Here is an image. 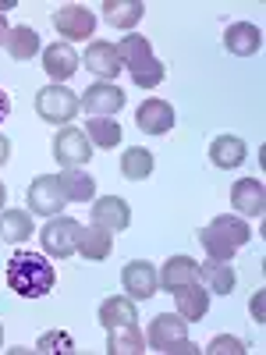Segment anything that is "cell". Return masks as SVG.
<instances>
[{
    "label": "cell",
    "instance_id": "cell-5",
    "mask_svg": "<svg viewBox=\"0 0 266 355\" xmlns=\"http://www.w3.org/2000/svg\"><path fill=\"white\" fill-rule=\"evenodd\" d=\"M78 96L71 93V89H64V85H57V82H50L46 89H39L36 93V114L43 117V121H50V125H64V121H71V117L78 114Z\"/></svg>",
    "mask_w": 266,
    "mask_h": 355
},
{
    "label": "cell",
    "instance_id": "cell-24",
    "mask_svg": "<svg viewBox=\"0 0 266 355\" xmlns=\"http://www.w3.org/2000/svg\"><path fill=\"white\" fill-rule=\"evenodd\" d=\"M139 309L132 299H103L100 306V323L103 331H121V327H135Z\"/></svg>",
    "mask_w": 266,
    "mask_h": 355
},
{
    "label": "cell",
    "instance_id": "cell-20",
    "mask_svg": "<svg viewBox=\"0 0 266 355\" xmlns=\"http://www.w3.org/2000/svg\"><path fill=\"white\" fill-rule=\"evenodd\" d=\"M234 281H238V274H234V266L227 259H206L199 266V284L210 295H231Z\"/></svg>",
    "mask_w": 266,
    "mask_h": 355
},
{
    "label": "cell",
    "instance_id": "cell-30",
    "mask_svg": "<svg viewBox=\"0 0 266 355\" xmlns=\"http://www.w3.org/2000/svg\"><path fill=\"white\" fill-rule=\"evenodd\" d=\"M121 174L128 182H142V178L153 174V153L142 150V146H132V150L121 153Z\"/></svg>",
    "mask_w": 266,
    "mask_h": 355
},
{
    "label": "cell",
    "instance_id": "cell-7",
    "mask_svg": "<svg viewBox=\"0 0 266 355\" xmlns=\"http://www.w3.org/2000/svg\"><path fill=\"white\" fill-rule=\"evenodd\" d=\"M28 214H39V217H57L61 214V206L68 202L61 185H57V174H39L33 185H28Z\"/></svg>",
    "mask_w": 266,
    "mask_h": 355
},
{
    "label": "cell",
    "instance_id": "cell-2",
    "mask_svg": "<svg viewBox=\"0 0 266 355\" xmlns=\"http://www.w3.org/2000/svg\"><path fill=\"white\" fill-rule=\"evenodd\" d=\"M249 239H252V227L242 217H227V214L213 217L199 231V242H202L206 256L210 259H227V263L234 259V252H238L242 245H249Z\"/></svg>",
    "mask_w": 266,
    "mask_h": 355
},
{
    "label": "cell",
    "instance_id": "cell-9",
    "mask_svg": "<svg viewBox=\"0 0 266 355\" xmlns=\"http://www.w3.org/2000/svg\"><path fill=\"white\" fill-rule=\"evenodd\" d=\"M53 157H57V164H61V167H85L89 157H93V146H89L85 132L64 125L61 132L53 135Z\"/></svg>",
    "mask_w": 266,
    "mask_h": 355
},
{
    "label": "cell",
    "instance_id": "cell-32",
    "mask_svg": "<svg viewBox=\"0 0 266 355\" xmlns=\"http://www.w3.org/2000/svg\"><path fill=\"white\" fill-rule=\"evenodd\" d=\"M206 352H210V355H245V341H242V338L220 334V338L210 341V348H206Z\"/></svg>",
    "mask_w": 266,
    "mask_h": 355
},
{
    "label": "cell",
    "instance_id": "cell-12",
    "mask_svg": "<svg viewBox=\"0 0 266 355\" xmlns=\"http://www.w3.org/2000/svg\"><path fill=\"white\" fill-rule=\"evenodd\" d=\"M231 206L238 210L242 217H263L266 214V189L259 178H238L231 189Z\"/></svg>",
    "mask_w": 266,
    "mask_h": 355
},
{
    "label": "cell",
    "instance_id": "cell-34",
    "mask_svg": "<svg viewBox=\"0 0 266 355\" xmlns=\"http://www.w3.org/2000/svg\"><path fill=\"white\" fill-rule=\"evenodd\" d=\"M8 157H11V142H8L4 135H0V167L8 164Z\"/></svg>",
    "mask_w": 266,
    "mask_h": 355
},
{
    "label": "cell",
    "instance_id": "cell-26",
    "mask_svg": "<svg viewBox=\"0 0 266 355\" xmlns=\"http://www.w3.org/2000/svg\"><path fill=\"white\" fill-rule=\"evenodd\" d=\"M28 234H36L33 227V214L28 210H4L0 214V239L18 245V242H28Z\"/></svg>",
    "mask_w": 266,
    "mask_h": 355
},
{
    "label": "cell",
    "instance_id": "cell-1",
    "mask_svg": "<svg viewBox=\"0 0 266 355\" xmlns=\"http://www.w3.org/2000/svg\"><path fill=\"white\" fill-rule=\"evenodd\" d=\"M4 281L15 295H21V299H43V295H50L53 284H57V270L39 252H15L8 259Z\"/></svg>",
    "mask_w": 266,
    "mask_h": 355
},
{
    "label": "cell",
    "instance_id": "cell-16",
    "mask_svg": "<svg viewBox=\"0 0 266 355\" xmlns=\"http://www.w3.org/2000/svg\"><path fill=\"white\" fill-rule=\"evenodd\" d=\"M78 53L71 50V43H53V46H46L43 50V71L61 85V82H68L75 71H78Z\"/></svg>",
    "mask_w": 266,
    "mask_h": 355
},
{
    "label": "cell",
    "instance_id": "cell-31",
    "mask_svg": "<svg viewBox=\"0 0 266 355\" xmlns=\"http://www.w3.org/2000/svg\"><path fill=\"white\" fill-rule=\"evenodd\" d=\"M36 352H75V341L68 338V334H61V331H46L39 341H36Z\"/></svg>",
    "mask_w": 266,
    "mask_h": 355
},
{
    "label": "cell",
    "instance_id": "cell-11",
    "mask_svg": "<svg viewBox=\"0 0 266 355\" xmlns=\"http://www.w3.org/2000/svg\"><path fill=\"white\" fill-rule=\"evenodd\" d=\"M78 103L85 107V114H93V117H114L117 110L125 107V93L114 82H93Z\"/></svg>",
    "mask_w": 266,
    "mask_h": 355
},
{
    "label": "cell",
    "instance_id": "cell-13",
    "mask_svg": "<svg viewBox=\"0 0 266 355\" xmlns=\"http://www.w3.org/2000/svg\"><path fill=\"white\" fill-rule=\"evenodd\" d=\"M135 125L145 135H167L174 128V107L160 96H150L139 110H135Z\"/></svg>",
    "mask_w": 266,
    "mask_h": 355
},
{
    "label": "cell",
    "instance_id": "cell-14",
    "mask_svg": "<svg viewBox=\"0 0 266 355\" xmlns=\"http://www.w3.org/2000/svg\"><path fill=\"white\" fill-rule=\"evenodd\" d=\"M93 224L96 227H107L110 234H121L128 224H132V210L121 196H100L93 202Z\"/></svg>",
    "mask_w": 266,
    "mask_h": 355
},
{
    "label": "cell",
    "instance_id": "cell-28",
    "mask_svg": "<svg viewBox=\"0 0 266 355\" xmlns=\"http://www.w3.org/2000/svg\"><path fill=\"white\" fill-rule=\"evenodd\" d=\"M85 139L96 146V150H114L121 142V125L110 121V117H89L85 121Z\"/></svg>",
    "mask_w": 266,
    "mask_h": 355
},
{
    "label": "cell",
    "instance_id": "cell-18",
    "mask_svg": "<svg viewBox=\"0 0 266 355\" xmlns=\"http://www.w3.org/2000/svg\"><path fill=\"white\" fill-rule=\"evenodd\" d=\"M224 46H227V53H234V57H252V53H259V46H263L259 25H252V21H234V25H227Z\"/></svg>",
    "mask_w": 266,
    "mask_h": 355
},
{
    "label": "cell",
    "instance_id": "cell-36",
    "mask_svg": "<svg viewBox=\"0 0 266 355\" xmlns=\"http://www.w3.org/2000/svg\"><path fill=\"white\" fill-rule=\"evenodd\" d=\"M8 33H11V25L4 21V15H0V43H8Z\"/></svg>",
    "mask_w": 266,
    "mask_h": 355
},
{
    "label": "cell",
    "instance_id": "cell-22",
    "mask_svg": "<svg viewBox=\"0 0 266 355\" xmlns=\"http://www.w3.org/2000/svg\"><path fill=\"white\" fill-rule=\"evenodd\" d=\"M110 249H114V234H110L107 227L89 224V227H82V231H78V249H75V252H82L85 259L100 263V259H107V256H110Z\"/></svg>",
    "mask_w": 266,
    "mask_h": 355
},
{
    "label": "cell",
    "instance_id": "cell-35",
    "mask_svg": "<svg viewBox=\"0 0 266 355\" xmlns=\"http://www.w3.org/2000/svg\"><path fill=\"white\" fill-rule=\"evenodd\" d=\"M252 313H256V320L263 323V291H259L256 299H252Z\"/></svg>",
    "mask_w": 266,
    "mask_h": 355
},
{
    "label": "cell",
    "instance_id": "cell-15",
    "mask_svg": "<svg viewBox=\"0 0 266 355\" xmlns=\"http://www.w3.org/2000/svg\"><path fill=\"white\" fill-rule=\"evenodd\" d=\"M85 68L93 75H100V82H114L117 71H121V53H117L114 43L96 40V43H89V50H85Z\"/></svg>",
    "mask_w": 266,
    "mask_h": 355
},
{
    "label": "cell",
    "instance_id": "cell-23",
    "mask_svg": "<svg viewBox=\"0 0 266 355\" xmlns=\"http://www.w3.org/2000/svg\"><path fill=\"white\" fill-rule=\"evenodd\" d=\"M245 157H249V150H245V142H242L238 135H217V139L210 142V160H213L217 167H224V171L242 167Z\"/></svg>",
    "mask_w": 266,
    "mask_h": 355
},
{
    "label": "cell",
    "instance_id": "cell-37",
    "mask_svg": "<svg viewBox=\"0 0 266 355\" xmlns=\"http://www.w3.org/2000/svg\"><path fill=\"white\" fill-rule=\"evenodd\" d=\"M4 202H8V189H4V185H0V206H4Z\"/></svg>",
    "mask_w": 266,
    "mask_h": 355
},
{
    "label": "cell",
    "instance_id": "cell-38",
    "mask_svg": "<svg viewBox=\"0 0 266 355\" xmlns=\"http://www.w3.org/2000/svg\"><path fill=\"white\" fill-rule=\"evenodd\" d=\"M0 341H4V327H0Z\"/></svg>",
    "mask_w": 266,
    "mask_h": 355
},
{
    "label": "cell",
    "instance_id": "cell-29",
    "mask_svg": "<svg viewBox=\"0 0 266 355\" xmlns=\"http://www.w3.org/2000/svg\"><path fill=\"white\" fill-rule=\"evenodd\" d=\"M107 352L110 355H142L145 352V338L139 331V323L135 327H121V331H107Z\"/></svg>",
    "mask_w": 266,
    "mask_h": 355
},
{
    "label": "cell",
    "instance_id": "cell-27",
    "mask_svg": "<svg viewBox=\"0 0 266 355\" xmlns=\"http://www.w3.org/2000/svg\"><path fill=\"white\" fill-rule=\"evenodd\" d=\"M4 46H8V53L15 57V61H28V57L39 53V33H36V28H28V25H15L8 33Z\"/></svg>",
    "mask_w": 266,
    "mask_h": 355
},
{
    "label": "cell",
    "instance_id": "cell-4",
    "mask_svg": "<svg viewBox=\"0 0 266 355\" xmlns=\"http://www.w3.org/2000/svg\"><path fill=\"white\" fill-rule=\"evenodd\" d=\"M145 348L153 352H163V355H177V352H188L195 355L199 348L188 341V320L181 316H170V313H160L150 320V331H145Z\"/></svg>",
    "mask_w": 266,
    "mask_h": 355
},
{
    "label": "cell",
    "instance_id": "cell-3",
    "mask_svg": "<svg viewBox=\"0 0 266 355\" xmlns=\"http://www.w3.org/2000/svg\"><path fill=\"white\" fill-rule=\"evenodd\" d=\"M117 53H121V68H128V75L139 89H157L163 82L167 68L153 57V46L145 36H125L117 43Z\"/></svg>",
    "mask_w": 266,
    "mask_h": 355
},
{
    "label": "cell",
    "instance_id": "cell-17",
    "mask_svg": "<svg viewBox=\"0 0 266 355\" xmlns=\"http://www.w3.org/2000/svg\"><path fill=\"white\" fill-rule=\"evenodd\" d=\"M174 302H177V316L188 320V323H199L206 313H210V291H206L199 281H192V284L174 291Z\"/></svg>",
    "mask_w": 266,
    "mask_h": 355
},
{
    "label": "cell",
    "instance_id": "cell-10",
    "mask_svg": "<svg viewBox=\"0 0 266 355\" xmlns=\"http://www.w3.org/2000/svg\"><path fill=\"white\" fill-rule=\"evenodd\" d=\"M53 28L64 40H85V36L96 33V15L89 8H82V4H64L53 15Z\"/></svg>",
    "mask_w": 266,
    "mask_h": 355
},
{
    "label": "cell",
    "instance_id": "cell-25",
    "mask_svg": "<svg viewBox=\"0 0 266 355\" xmlns=\"http://www.w3.org/2000/svg\"><path fill=\"white\" fill-rule=\"evenodd\" d=\"M145 15L142 0H103V18L114 28H135Z\"/></svg>",
    "mask_w": 266,
    "mask_h": 355
},
{
    "label": "cell",
    "instance_id": "cell-8",
    "mask_svg": "<svg viewBox=\"0 0 266 355\" xmlns=\"http://www.w3.org/2000/svg\"><path fill=\"white\" fill-rule=\"evenodd\" d=\"M121 288L128 291V299H132V302L153 299L157 288H160L157 266H153V263H145V259H132V263H125V270H121Z\"/></svg>",
    "mask_w": 266,
    "mask_h": 355
},
{
    "label": "cell",
    "instance_id": "cell-19",
    "mask_svg": "<svg viewBox=\"0 0 266 355\" xmlns=\"http://www.w3.org/2000/svg\"><path fill=\"white\" fill-rule=\"evenodd\" d=\"M157 277H160V288L174 295L177 288H185V284L199 281V263H195L192 256H170Z\"/></svg>",
    "mask_w": 266,
    "mask_h": 355
},
{
    "label": "cell",
    "instance_id": "cell-33",
    "mask_svg": "<svg viewBox=\"0 0 266 355\" xmlns=\"http://www.w3.org/2000/svg\"><path fill=\"white\" fill-rule=\"evenodd\" d=\"M8 114H11V96L8 89H0V121H8Z\"/></svg>",
    "mask_w": 266,
    "mask_h": 355
},
{
    "label": "cell",
    "instance_id": "cell-6",
    "mask_svg": "<svg viewBox=\"0 0 266 355\" xmlns=\"http://www.w3.org/2000/svg\"><path fill=\"white\" fill-rule=\"evenodd\" d=\"M78 231H82V224L71 220V217H50L46 227L39 231L43 252L53 256V259H68V256H75V249H78Z\"/></svg>",
    "mask_w": 266,
    "mask_h": 355
},
{
    "label": "cell",
    "instance_id": "cell-21",
    "mask_svg": "<svg viewBox=\"0 0 266 355\" xmlns=\"http://www.w3.org/2000/svg\"><path fill=\"white\" fill-rule=\"evenodd\" d=\"M57 185H61V192H64L68 202H89V199H96V182L82 167H64L61 174H57Z\"/></svg>",
    "mask_w": 266,
    "mask_h": 355
}]
</instances>
